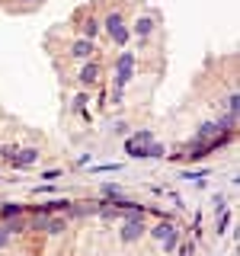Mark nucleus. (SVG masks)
<instances>
[{
	"instance_id": "1",
	"label": "nucleus",
	"mask_w": 240,
	"mask_h": 256,
	"mask_svg": "<svg viewBox=\"0 0 240 256\" xmlns=\"http://www.w3.org/2000/svg\"><path fill=\"white\" fill-rule=\"evenodd\" d=\"M141 6V0H100V20H102V38H106L109 52L112 48H128L132 42V13Z\"/></svg>"
},
{
	"instance_id": "2",
	"label": "nucleus",
	"mask_w": 240,
	"mask_h": 256,
	"mask_svg": "<svg viewBox=\"0 0 240 256\" xmlns=\"http://www.w3.org/2000/svg\"><path fill=\"white\" fill-rule=\"evenodd\" d=\"M74 36L86 38V42H100L102 38V20H100V0H90V4L77 6L74 13H70V20L64 22Z\"/></svg>"
},
{
	"instance_id": "3",
	"label": "nucleus",
	"mask_w": 240,
	"mask_h": 256,
	"mask_svg": "<svg viewBox=\"0 0 240 256\" xmlns=\"http://www.w3.org/2000/svg\"><path fill=\"white\" fill-rule=\"evenodd\" d=\"M42 144H45V141H42ZM42 144H38V141H36V144H20V148H16V154L6 160V164H10L16 173H20V170H29V166H36L38 160L45 157Z\"/></svg>"
},
{
	"instance_id": "4",
	"label": "nucleus",
	"mask_w": 240,
	"mask_h": 256,
	"mask_svg": "<svg viewBox=\"0 0 240 256\" xmlns=\"http://www.w3.org/2000/svg\"><path fill=\"white\" fill-rule=\"evenodd\" d=\"M20 214H26V205L22 202H0V221L20 218Z\"/></svg>"
},
{
	"instance_id": "5",
	"label": "nucleus",
	"mask_w": 240,
	"mask_h": 256,
	"mask_svg": "<svg viewBox=\"0 0 240 256\" xmlns=\"http://www.w3.org/2000/svg\"><path fill=\"white\" fill-rule=\"evenodd\" d=\"M170 230H173V221H164V224H157V228L150 230V240H154V244H164V240L170 237Z\"/></svg>"
}]
</instances>
